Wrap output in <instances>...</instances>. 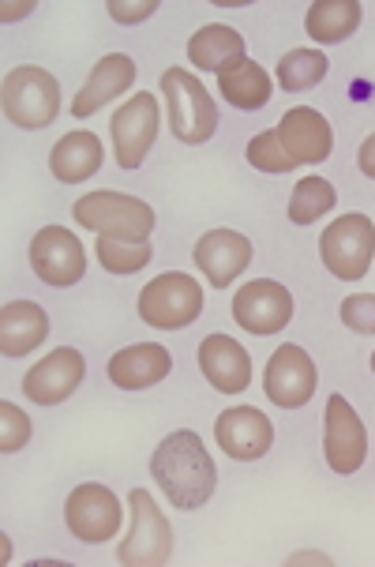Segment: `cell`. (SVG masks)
I'll return each instance as SVG.
<instances>
[{"mask_svg":"<svg viewBox=\"0 0 375 567\" xmlns=\"http://www.w3.org/2000/svg\"><path fill=\"white\" fill-rule=\"evenodd\" d=\"M278 143L296 166H315V162L331 158L334 151V132L326 124L323 113H315L312 105H293L282 121H278Z\"/></svg>","mask_w":375,"mask_h":567,"instance_id":"15","label":"cell"},{"mask_svg":"<svg viewBox=\"0 0 375 567\" xmlns=\"http://www.w3.org/2000/svg\"><path fill=\"white\" fill-rule=\"evenodd\" d=\"M199 369L210 380V388H218L222 395H240L252 383V358L229 334H207L199 342Z\"/></svg>","mask_w":375,"mask_h":567,"instance_id":"18","label":"cell"},{"mask_svg":"<svg viewBox=\"0 0 375 567\" xmlns=\"http://www.w3.org/2000/svg\"><path fill=\"white\" fill-rule=\"evenodd\" d=\"M188 56L199 72H222L229 64L244 61V38L226 23H207L191 34Z\"/></svg>","mask_w":375,"mask_h":567,"instance_id":"23","label":"cell"},{"mask_svg":"<svg viewBox=\"0 0 375 567\" xmlns=\"http://www.w3.org/2000/svg\"><path fill=\"white\" fill-rule=\"evenodd\" d=\"M233 320L248 334H278L293 320V297L274 278H256L233 297Z\"/></svg>","mask_w":375,"mask_h":567,"instance_id":"13","label":"cell"},{"mask_svg":"<svg viewBox=\"0 0 375 567\" xmlns=\"http://www.w3.org/2000/svg\"><path fill=\"white\" fill-rule=\"evenodd\" d=\"M0 102H4V117L15 128L38 132L45 124H53L56 113H61V86H56V80L45 69L19 64V69L4 75Z\"/></svg>","mask_w":375,"mask_h":567,"instance_id":"3","label":"cell"},{"mask_svg":"<svg viewBox=\"0 0 375 567\" xmlns=\"http://www.w3.org/2000/svg\"><path fill=\"white\" fill-rule=\"evenodd\" d=\"M315 383H320V372H315V361L308 358L301 346H278L263 369L267 399L282 410L304 406L315 395Z\"/></svg>","mask_w":375,"mask_h":567,"instance_id":"11","label":"cell"},{"mask_svg":"<svg viewBox=\"0 0 375 567\" xmlns=\"http://www.w3.org/2000/svg\"><path fill=\"white\" fill-rule=\"evenodd\" d=\"M158 12V0H143V4H121V0H110V16L117 19V23H139V19H147Z\"/></svg>","mask_w":375,"mask_h":567,"instance_id":"32","label":"cell"},{"mask_svg":"<svg viewBox=\"0 0 375 567\" xmlns=\"http://www.w3.org/2000/svg\"><path fill=\"white\" fill-rule=\"evenodd\" d=\"M323 455L334 474H357L364 466V455H368V432H364V421L342 395H331V402H326Z\"/></svg>","mask_w":375,"mask_h":567,"instance_id":"10","label":"cell"},{"mask_svg":"<svg viewBox=\"0 0 375 567\" xmlns=\"http://www.w3.org/2000/svg\"><path fill=\"white\" fill-rule=\"evenodd\" d=\"M27 440H31V417L19 406H12V402H0V451L15 455Z\"/></svg>","mask_w":375,"mask_h":567,"instance_id":"30","label":"cell"},{"mask_svg":"<svg viewBox=\"0 0 375 567\" xmlns=\"http://www.w3.org/2000/svg\"><path fill=\"white\" fill-rule=\"evenodd\" d=\"M304 27L315 38V45H334L361 27V4L357 0H315L308 8Z\"/></svg>","mask_w":375,"mask_h":567,"instance_id":"25","label":"cell"},{"mask_svg":"<svg viewBox=\"0 0 375 567\" xmlns=\"http://www.w3.org/2000/svg\"><path fill=\"white\" fill-rule=\"evenodd\" d=\"M64 523H69V530L80 537V542L102 545L124 526V507L110 488L91 482V485L72 488L69 504H64Z\"/></svg>","mask_w":375,"mask_h":567,"instance_id":"9","label":"cell"},{"mask_svg":"<svg viewBox=\"0 0 375 567\" xmlns=\"http://www.w3.org/2000/svg\"><path fill=\"white\" fill-rule=\"evenodd\" d=\"M357 166H361L364 177H372V181H375V132H372L368 140L361 143V151H357Z\"/></svg>","mask_w":375,"mask_h":567,"instance_id":"33","label":"cell"},{"mask_svg":"<svg viewBox=\"0 0 375 567\" xmlns=\"http://www.w3.org/2000/svg\"><path fill=\"white\" fill-rule=\"evenodd\" d=\"M169 369H173V358H169L166 346H158V342L124 346L121 353H113L110 358V380L124 391L154 388L158 380L169 377Z\"/></svg>","mask_w":375,"mask_h":567,"instance_id":"20","label":"cell"},{"mask_svg":"<svg viewBox=\"0 0 375 567\" xmlns=\"http://www.w3.org/2000/svg\"><path fill=\"white\" fill-rule=\"evenodd\" d=\"M50 334V316L34 301H8L0 309V353L4 358H23Z\"/></svg>","mask_w":375,"mask_h":567,"instance_id":"21","label":"cell"},{"mask_svg":"<svg viewBox=\"0 0 375 567\" xmlns=\"http://www.w3.org/2000/svg\"><path fill=\"white\" fill-rule=\"evenodd\" d=\"M218 86H222V99L237 105V110H263L274 94L271 75L259 69L256 61H248V56L218 72Z\"/></svg>","mask_w":375,"mask_h":567,"instance_id":"24","label":"cell"},{"mask_svg":"<svg viewBox=\"0 0 375 567\" xmlns=\"http://www.w3.org/2000/svg\"><path fill=\"white\" fill-rule=\"evenodd\" d=\"M320 256L326 271L342 282H361L375 256V226L368 215H342L323 229Z\"/></svg>","mask_w":375,"mask_h":567,"instance_id":"7","label":"cell"},{"mask_svg":"<svg viewBox=\"0 0 375 567\" xmlns=\"http://www.w3.org/2000/svg\"><path fill=\"white\" fill-rule=\"evenodd\" d=\"M326 75V53L323 50H290L278 61V83L282 91L301 94L308 86L323 83Z\"/></svg>","mask_w":375,"mask_h":567,"instance_id":"26","label":"cell"},{"mask_svg":"<svg viewBox=\"0 0 375 567\" xmlns=\"http://www.w3.org/2000/svg\"><path fill=\"white\" fill-rule=\"evenodd\" d=\"M334 204H338V196H334L331 181L304 177L301 185L293 188V196H290V223L308 226V223H315V218H323Z\"/></svg>","mask_w":375,"mask_h":567,"instance_id":"27","label":"cell"},{"mask_svg":"<svg viewBox=\"0 0 375 567\" xmlns=\"http://www.w3.org/2000/svg\"><path fill=\"white\" fill-rule=\"evenodd\" d=\"M150 245H132V241H113V237H98V259L110 275H136L150 264Z\"/></svg>","mask_w":375,"mask_h":567,"instance_id":"28","label":"cell"},{"mask_svg":"<svg viewBox=\"0 0 375 567\" xmlns=\"http://www.w3.org/2000/svg\"><path fill=\"white\" fill-rule=\"evenodd\" d=\"M158 102L154 94L139 91L132 102H124L117 113H113L110 136H113V158H117L121 169H136L143 166L147 151L154 147V136H158Z\"/></svg>","mask_w":375,"mask_h":567,"instance_id":"8","label":"cell"},{"mask_svg":"<svg viewBox=\"0 0 375 567\" xmlns=\"http://www.w3.org/2000/svg\"><path fill=\"white\" fill-rule=\"evenodd\" d=\"M72 215L75 226H86L98 237H113V241H132V245H143L154 229V207L136 196H124V192H91V196H80Z\"/></svg>","mask_w":375,"mask_h":567,"instance_id":"2","label":"cell"},{"mask_svg":"<svg viewBox=\"0 0 375 567\" xmlns=\"http://www.w3.org/2000/svg\"><path fill=\"white\" fill-rule=\"evenodd\" d=\"M342 323L357 334H375V293H353L342 301Z\"/></svg>","mask_w":375,"mask_h":567,"instance_id":"31","label":"cell"},{"mask_svg":"<svg viewBox=\"0 0 375 567\" xmlns=\"http://www.w3.org/2000/svg\"><path fill=\"white\" fill-rule=\"evenodd\" d=\"M215 440L237 463H256L263 458L274 444V425L263 410L256 406H229L226 413H218L215 421Z\"/></svg>","mask_w":375,"mask_h":567,"instance_id":"14","label":"cell"},{"mask_svg":"<svg viewBox=\"0 0 375 567\" xmlns=\"http://www.w3.org/2000/svg\"><path fill=\"white\" fill-rule=\"evenodd\" d=\"M83 353L64 346V350H53L45 361H38L31 372L23 377V395L38 402V406H56L72 395L75 388L83 383Z\"/></svg>","mask_w":375,"mask_h":567,"instance_id":"17","label":"cell"},{"mask_svg":"<svg viewBox=\"0 0 375 567\" xmlns=\"http://www.w3.org/2000/svg\"><path fill=\"white\" fill-rule=\"evenodd\" d=\"M162 94H166L169 128L177 140L204 143L218 132V105L207 94V86L199 83V75L185 69H166L162 72Z\"/></svg>","mask_w":375,"mask_h":567,"instance_id":"4","label":"cell"},{"mask_svg":"<svg viewBox=\"0 0 375 567\" xmlns=\"http://www.w3.org/2000/svg\"><path fill=\"white\" fill-rule=\"evenodd\" d=\"M372 372H375V353H372Z\"/></svg>","mask_w":375,"mask_h":567,"instance_id":"35","label":"cell"},{"mask_svg":"<svg viewBox=\"0 0 375 567\" xmlns=\"http://www.w3.org/2000/svg\"><path fill=\"white\" fill-rule=\"evenodd\" d=\"M132 507V530L121 542L117 560L124 567H162L173 556V526L169 518L158 512L154 496L147 488H132L128 493Z\"/></svg>","mask_w":375,"mask_h":567,"instance_id":"6","label":"cell"},{"mask_svg":"<svg viewBox=\"0 0 375 567\" xmlns=\"http://www.w3.org/2000/svg\"><path fill=\"white\" fill-rule=\"evenodd\" d=\"M19 12H31V4H19V8L4 4V19H19Z\"/></svg>","mask_w":375,"mask_h":567,"instance_id":"34","label":"cell"},{"mask_svg":"<svg viewBox=\"0 0 375 567\" xmlns=\"http://www.w3.org/2000/svg\"><path fill=\"white\" fill-rule=\"evenodd\" d=\"M31 267L45 286H56V290L75 286L86 271V256H83L80 237L64 226L38 229L34 241H31Z\"/></svg>","mask_w":375,"mask_h":567,"instance_id":"12","label":"cell"},{"mask_svg":"<svg viewBox=\"0 0 375 567\" xmlns=\"http://www.w3.org/2000/svg\"><path fill=\"white\" fill-rule=\"evenodd\" d=\"M196 267L207 275L210 286H218V290H226V286H233L240 275L248 271V264H252V241H248L244 234H233V229H210L196 241Z\"/></svg>","mask_w":375,"mask_h":567,"instance_id":"16","label":"cell"},{"mask_svg":"<svg viewBox=\"0 0 375 567\" xmlns=\"http://www.w3.org/2000/svg\"><path fill=\"white\" fill-rule=\"evenodd\" d=\"M132 83H136V61H132L128 53H105L102 61L94 64V72L86 75L83 91L75 94L72 113L75 117H91V113H98L105 102L121 99Z\"/></svg>","mask_w":375,"mask_h":567,"instance_id":"19","label":"cell"},{"mask_svg":"<svg viewBox=\"0 0 375 567\" xmlns=\"http://www.w3.org/2000/svg\"><path fill=\"white\" fill-rule=\"evenodd\" d=\"M150 474L162 493H166L169 504L180 507V512L204 507L207 499L215 496V485H218V470L210 463L204 440L191 429H177L162 440L150 458Z\"/></svg>","mask_w":375,"mask_h":567,"instance_id":"1","label":"cell"},{"mask_svg":"<svg viewBox=\"0 0 375 567\" xmlns=\"http://www.w3.org/2000/svg\"><path fill=\"white\" fill-rule=\"evenodd\" d=\"M204 312V286L185 271L158 275L143 286L139 293V316L143 323L158 327V331H180Z\"/></svg>","mask_w":375,"mask_h":567,"instance_id":"5","label":"cell"},{"mask_svg":"<svg viewBox=\"0 0 375 567\" xmlns=\"http://www.w3.org/2000/svg\"><path fill=\"white\" fill-rule=\"evenodd\" d=\"M248 162H252L256 169L263 173H290L296 162L285 155L282 143H278V132H259V136L248 143Z\"/></svg>","mask_w":375,"mask_h":567,"instance_id":"29","label":"cell"},{"mask_svg":"<svg viewBox=\"0 0 375 567\" xmlns=\"http://www.w3.org/2000/svg\"><path fill=\"white\" fill-rule=\"evenodd\" d=\"M105 158V147L94 132H72L50 151V169L64 185H80V181L94 177Z\"/></svg>","mask_w":375,"mask_h":567,"instance_id":"22","label":"cell"}]
</instances>
